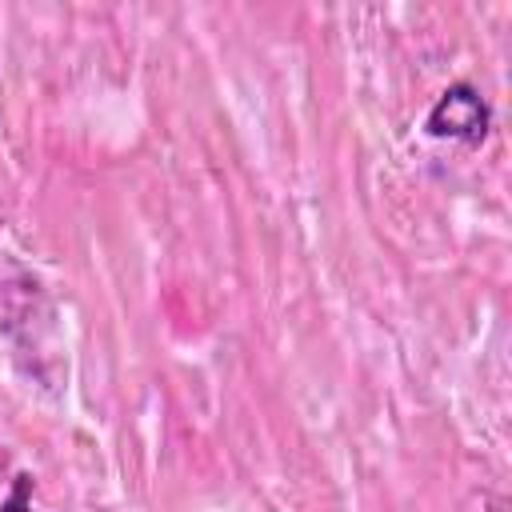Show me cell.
<instances>
[{
	"instance_id": "1",
	"label": "cell",
	"mask_w": 512,
	"mask_h": 512,
	"mask_svg": "<svg viewBox=\"0 0 512 512\" xmlns=\"http://www.w3.org/2000/svg\"><path fill=\"white\" fill-rule=\"evenodd\" d=\"M424 128L436 140H460V144L476 148L492 128V108H488V100L480 96L476 84L460 80V84H448L440 92V100L428 108Z\"/></svg>"
}]
</instances>
